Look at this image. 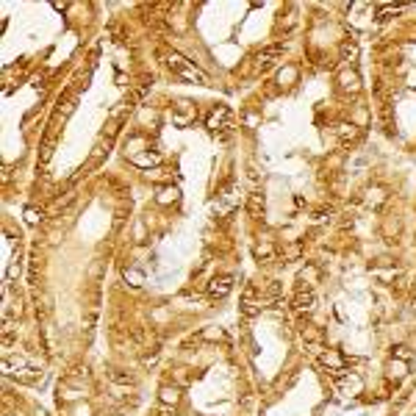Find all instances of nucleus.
Listing matches in <instances>:
<instances>
[{
    "label": "nucleus",
    "instance_id": "nucleus-1",
    "mask_svg": "<svg viewBox=\"0 0 416 416\" xmlns=\"http://www.w3.org/2000/svg\"><path fill=\"white\" fill-rule=\"evenodd\" d=\"M164 61H167V67L175 72V75H180V78H186V81H195V84H208V75H205L203 69H197L192 61H186L180 53H167L164 56Z\"/></svg>",
    "mask_w": 416,
    "mask_h": 416
},
{
    "label": "nucleus",
    "instance_id": "nucleus-2",
    "mask_svg": "<svg viewBox=\"0 0 416 416\" xmlns=\"http://www.w3.org/2000/svg\"><path fill=\"white\" fill-rule=\"evenodd\" d=\"M283 44H269V47H263V50H258L255 53V59H253V64H255V69L258 72H266L269 67H275L278 64V59L283 56Z\"/></svg>",
    "mask_w": 416,
    "mask_h": 416
},
{
    "label": "nucleus",
    "instance_id": "nucleus-3",
    "mask_svg": "<svg viewBox=\"0 0 416 416\" xmlns=\"http://www.w3.org/2000/svg\"><path fill=\"white\" fill-rule=\"evenodd\" d=\"M205 128L211 131L214 136L222 133L225 128H230V111L225 109V106H219V109H214L211 114H208V119H205Z\"/></svg>",
    "mask_w": 416,
    "mask_h": 416
},
{
    "label": "nucleus",
    "instance_id": "nucleus-4",
    "mask_svg": "<svg viewBox=\"0 0 416 416\" xmlns=\"http://www.w3.org/2000/svg\"><path fill=\"white\" fill-rule=\"evenodd\" d=\"M230 289H233V278H230V275H219V278H211V281H208V297L211 300L228 297Z\"/></svg>",
    "mask_w": 416,
    "mask_h": 416
},
{
    "label": "nucleus",
    "instance_id": "nucleus-5",
    "mask_svg": "<svg viewBox=\"0 0 416 416\" xmlns=\"http://www.w3.org/2000/svg\"><path fill=\"white\" fill-rule=\"evenodd\" d=\"M316 306V297L311 289H300L297 294H294V300H291V308L297 311V314H311Z\"/></svg>",
    "mask_w": 416,
    "mask_h": 416
},
{
    "label": "nucleus",
    "instance_id": "nucleus-6",
    "mask_svg": "<svg viewBox=\"0 0 416 416\" xmlns=\"http://www.w3.org/2000/svg\"><path fill=\"white\" fill-rule=\"evenodd\" d=\"M339 86L344 89V92H358V89H361V75H358L355 69L344 67L339 72Z\"/></svg>",
    "mask_w": 416,
    "mask_h": 416
},
{
    "label": "nucleus",
    "instance_id": "nucleus-7",
    "mask_svg": "<svg viewBox=\"0 0 416 416\" xmlns=\"http://www.w3.org/2000/svg\"><path fill=\"white\" fill-rule=\"evenodd\" d=\"M241 314L247 316V319H253V316L261 314V303H255V289L250 286V289L244 291V297H241Z\"/></svg>",
    "mask_w": 416,
    "mask_h": 416
},
{
    "label": "nucleus",
    "instance_id": "nucleus-8",
    "mask_svg": "<svg viewBox=\"0 0 416 416\" xmlns=\"http://www.w3.org/2000/svg\"><path fill=\"white\" fill-rule=\"evenodd\" d=\"M158 399H161V405L175 408V405L180 402V391H178V386H161V391H158Z\"/></svg>",
    "mask_w": 416,
    "mask_h": 416
},
{
    "label": "nucleus",
    "instance_id": "nucleus-9",
    "mask_svg": "<svg viewBox=\"0 0 416 416\" xmlns=\"http://www.w3.org/2000/svg\"><path fill=\"white\" fill-rule=\"evenodd\" d=\"M103 155H109V139H100V142L94 145L92 155H89V164H86V170H94V167H100Z\"/></svg>",
    "mask_w": 416,
    "mask_h": 416
},
{
    "label": "nucleus",
    "instance_id": "nucleus-10",
    "mask_svg": "<svg viewBox=\"0 0 416 416\" xmlns=\"http://www.w3.org/2000/svg\"><path fill=\"white\" fill-rule=\"evenodd\" d=\"M263 195L261 192H253V195L247 197V214H250V217H255V219H258V217H261L263 214Z\"/></svg>",
    "mask_w": 416,
    "mask_h": 416
},
{
    "label": "nucleus",
    "instance_id": "nucleus-11",
    "mask_svg": "<svg viewBox=\"0 0 416 416\" xmlns=\"http://www.w3.org/2000/svg\"><path fill=\"white\" fill-rule=\"evenodd\" d=\"M11 374L22 386H36V383L42 380V372H36V369H20V372H11Z\"/></svg>",
    "mask_w": 416,
    "mask_h": 416
},
{
    "label": "nucleus",
    "instance_id": "nucleus-12",
    "mask_svg": "<svg viewBox=\"0 0 416 416\" xmlns=\"http://www.w3.org/2000/svg\"><path fill=\"white\" fill-rule=\"evenodd\" d=\"M122 281H125L128 286H133V289H142V286H145V272L128 266V269L122 272Z\"/></svg>",
    "mask_w": 416,
    "mask_h": 416
},
{
    "label": "nucleus",
    "instance_id": "nucleus-13",
    "mask_svg": "<svg viewBox=\"0 0 416 416\" xmlns=\"http://www.w3.org/2000/svg\"><path fill=\"white\" fill-rule=\"evenodd\" d=\"M316 278H319V269H316L314 263H308L306 269L300 272V289H311L316 283Z\"/></svg>",
    "mask_w": 416,
    "mask_h": 416
},
{
    "label": "nucleus",
    "instance_id": "nucleus-14",
    "mask_svg": "<svg viewBox=\"0 0 416 416\" xmlns=\"http://www.w3.org/2000/svg\"><path fill=\"white\" fill-rule=\"evenodd\" d=\"M319 361H322L325 366H330V369H336L339 372L341 364H344V358H341V352H336V350H325L322 355H319Z\"/></svg>",
    "mask_w": 416,
    "mask_h": 416
},
{
    "label": "nucleus",
    "instance_id": "nucleus-15",
    "mask_svg": "<svg viewBox=\"0 0 416 416\" xmlns=\"http://www.w3.org/2000/svg\"><path fill=\"white\" fill-rule=\"evenodd\" d=\"M131 161H133L136 167H155V164L161 161V155L158 153H133Z\"/></svg>",
    "mask_w": 416,
    "mask_h": 416
},
{
    "label": "nucleus",
    "instance_id": "nucleus-16",
    "mask_svg": "<svg viewBox=\"0 0 416 416\" xmlns=\"http://www.w3.org/2000/svg\"><path fill=\"white\" fill-rule=\"evenodd\" d=\"M175 200H178V189H175V186H164L161 192L155 195V203H158V205H172Z\"/></svg>",
    "mask_w": 416,
    "mask_h": 416
},
{
    "label": "nucleus",
    "instance_id": "nucleus-17",
    "mask_svg": "<svg viewBox=\"0 0 416 416\" xmlns=\"http://www.w3.org/2000/svg\"><path fill=\"white\" fill-rule=\"evenodd\" d=\"M336 133H339L341 142L355 139V136H358V125H355V122H339V125H336Z\"/></svg>",
    "mask_w": 416,
    "mask_h": 416
},
{
    "label": "nucleus",
    "instance_id": "nucleus-18",
    "mask_svg": "<svg viewBox=\"0 0 416 416\" xmlns=\"http://www.w3.org/2000/svg\"><path fill=\"white\" fill-rule=\"evenodd\" d=\"M405 374H408V361H397V358H394V361L389 364V377H394V380H402Z\"/></svg>",
    "mask_w": 416,
    "mask_h": 416
},
{
    "label": "nucleus",
    "instance_id": "nucleus-19",
    "mask_svg": "<svg viewBox=\"0 0 416 416\" xmlns=\"http://www.w3.org/2000/svg\"><path fill=\"white\" fill-rule=\"evenodd\" d=\"M294 25H297V14H294V11H289L286 17L281 14V20H278V31H283V34H291V31H294Z\"/></svg>",
    "mask_w": 416,
    "mask_h": 416
},
{
    "label": "nucleus",
    "instance_id": "nucleus-20",
    "mask_svg": "<svg viewBox=\"0 0 416 416\" xmlns=\"http://www.w3.org/2000/svg\"><path fill=\"white\" fill-rule=\"evenodd\" d=\"M300 255H303V244H289V247H283L281 250V261H297Z\"/></svg>",
    "mask_w": 416,
    "mask_h": 416
},
{
    "label": "nucleus",
    "instance_id": "nucleus-21",
    "mask_svg": "<svg viewBox=\"0 0 416 416\" xmlns=\"http://www.w3.org/2000/svg\"><path fill=\"white\" fill-rule=\"evenodd\" d=\"M355 59H358V44L355 42H344V44H341V61L355 64Z\"/></svg>",
    "mask_w": 416,
    "mask_h": 416
},
{
    "label": "nucleus",
    "instance_id": "nucleus-22",
    "mask_svg": "<svg viewBox=\"0 0 416 416\" xmlns=\"http://www.w3.org/2000/svg\"><path fill=\"white\" fill-rule=\"evenodd\" d=\"M253 253H255V258H258V261H269L272 255H275V247H272L269 241H263V244L255 247Z\"/></svg>",
    "mask_w": 416,
    "mask_h": 416
},
{
    "label": "nucleus",
    "instance_id": "nucleus-23",
    "mask_svg": "<svg viewBox=\"0 0 416 416\" xmlns=\"http://www.w3.org/2000/svg\"><path fill=\"white\" fill-rule=\"evenodd\" d=\"M109 380H111V383H119V386H133V383H136L131 374H122L119 369H111V372H109Z\"/></svg>",
    "mask_w": 416,
    "mask_h": 416
},
{
    "label": "nucleus",
    "instance_id": "nucleus-24",
    "mask_svg": "<svg viewBox=\"0 0 416 416\" xmlns=\"http://www.w3.org/2000/svg\"><path fill=\"white\" fill-rule=\"evenodd\" d=\"M200 339L203 341H222L225 333H222V328H205V330L200 333Z\"/></svg>",
    "mask_w": 416,
    "mask_h": 416
},
{
    "label": "nucleus",
    "instance_id": "nucleus-25",
    "mask_svg": "<svg viewBox=\"0 0 416 416\" xmlns=\"http://www.w3.org/2000/svg\"><path fill=\"white\" fill-rule=\"evenodd\" d=\"M42 219H44V214L39 211V208H34V205L25 208V222H28V225H39Z\"/></svg>",
    "mask_w": 416,
    "mask_h": 416
},
{
    "label": "nucleus",
    "instance_id": "nucleus-26",
    "mask_svg": "<svg viewBox=\"0 0 416 416\" xmlns=\"http://www.w3.org/2000/svg\"><path fill=\"white\" fill-rule=\"evenodd\" d=\"M372 275H374V278H380V281H394V278H397V266H394V269H380V266H372Z\"/></svg>",
    "mask_w": 416,
    "mask_h": 416
},
{
    "label": "nucleus",
    "instance_id": "nucleus-27",
    "mask_svg": "<svg viewBox=\"0 0 416 416\" xmlns=\"http://www.w3.org/2000/svg\"><path fill=\"white\" fill-rule=\"evenodd\" d=\"M294 78H297V69H294V67H286V69H283V72H281V78H278V84H286V86H289V81H294Z\"/></svg>",
    "mask_w": 416,
    "mask_h": 416
},
{
    "label": "nucleus",
    "instance_id": "nucleus-28",
    "mask_svg": "<svg viewBox=\"0 0 416 416\" xmlns=\"http://www.w3.org/2000/svg\"><path fill=\"white\" fill-rule=\"evenodd\" d=\"M20 272H22V261H20V255H17V258H14V263L9 266V281L20 278Z\"/></svg>",
    "mask_w": 416,
    "mask_h": 416
},
{
    "label": "nucleus",
    "instance_id": "nucleus-29",
    "mask_svg": "<svg viewBox=\"0 0 416 416\" xmlns=\"http://www.w3.org/2000/svg\"><path fill=\"white\" fill-rule=\"evenodd\" d=\"M394 358H397V361H408V358H411V350H408L405 344H399V347H394Z\"/></svg>",
    "mask_w": 416,
    "mask_h": 416
},
{
    "label": "nucleus",
    "instance_id": "nucleus-30",
    "mask_svg": "<svg viewBox=\"0 0 416 416\" xmlns=\"http://www.w3.org/2000/svg\"><path fill=\"white\" fill-rule=\"evenodd\" d=\"M369 195V203H374V205H380L383 200H386V195H383L380 189H372V192H366Z\"/></svg>",
    "mask_w": 416,
    "mask_h": 416
},
{
    "label": "nucleus",
    "instance_id": "nucleus-31",
    "mask_svg": "<svg viewBox=\"0 0 416 416\" xmlns=\"http://www.w3.org/2000/svg\"><path fill=\"white\" fill-rule=\"evenodd\" d=\"M308 352H311V355H316V358H319V355H322V352H325V350H322V344H319V341H308Z\"/></svg>",
    "mask_w": 416,
    "mask_h": 416
},
{
    "label": "nucleus",
    "instance_id": "nucleus-32",
    "mask_svg": "<svg viewBox=\"0 0 416 416\" xmlns=\"http://www.w3.org/2000/svg\"><path fill=\"white\" fill-rule=\"evenodd\" d=\"M402 6H380V14H399Z\"/></svg>",
    "mask_w": 416,
    "mask_h": 416
},
{
    "label": "nucleus",
    "instance_id": "nucleus-33",
    "mask_svg": "<svg viewBox=\"0 0 416 416\" xmlns=\"http://www.w3.org/2000/svg\"><path fill=\"white\" fill-rule=\"evenodd\" d=\"M155 361H158V352H150V355H145V358H142V364H145V366H153Z\"/></svg>",
    "mask_w": 416,
    "mask_h": 416
},
{
    "label": "nucleus",
    "instance_id": "nucleus-34",
    "mask_svg": "<svg viewBox=\"0 0 416 416\" xmlns=\"http://www.w3.org/2000/svg\"><path fill=\"white\" fill-rule=\"evenodd\" d=\"M136 241H145V225L142 222L136 225Z\"/></svg>",
    "mask_w": 416,
    "mask_h": 416
}]
</instances>
